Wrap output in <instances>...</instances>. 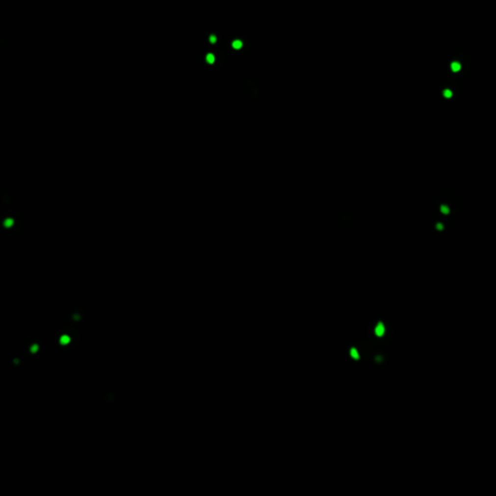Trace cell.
I'll return each instance as SVG.
<instances>
[{
  "instance_id": "cell-1",
  "label": "cell",
  "mask_w": 496,
  "mask_h": 496,
  "mask_svg": "<svg viewBox=\"0 0 496 496\" xmlns=\"http://www.w3.org/2000/svg\"><path fill=\"white\" fill-rule=\"evenodd\" d=\"M436 201L440 207V210L446 214L449 212L450 214H456L460 209L461 200L457 191L450 188H446L440 191Z\"/></svg>"
},
{
  "instance_id": "cell-2",
  "label": "cell",
  "mask_w": 496,
  "mask_h": 496,
  "mask_svg": "<svg viewBox=\"0 0 496 496\" xmlns=\"http://www.w3.org/2000/svg\"><path fill=\"white\" fill-rule=\"evenodd\" d=\"M56 336L58 338L57 346H60L59 348L63 351H66L67 342H69L68 351L75 350L79 344V333L73 326L67 325L58 329Z\"/></svg>"
},
{
  "instance_id": "cell-3",
  "label": "cell",
  "mask_w": 496,
  "mask_h": 496,
  "mask_svg": "<svg viewBox=\"0 0 496 496\" xmlns=\"http://www.w3.org/2000/svg\"><path fill=\"white\" fill-rule=\"evenodd\" d=\"M20 350L26 358H35L43 350L42 340L36 335H27L21 342Z\"/></svg>"
},
{
  "instance_id": "cell-4",
  "label": "cell",
  "mask_w": 496,
  "mask_h": 496,
  "mask_svg": "<svg viewBox=\"0 0 496 496\" xmlns=\"http://www.w3.org/2000/svg\"><path fill=\"white\" fill-rule=\"evenodd\" d=\"M85 310L82 306H74L72 309H70L68 313V322L70 326H77L82 324L85 318Z\"/></svg>"
},
{
  "instance_id": "cell-5",
  "label": "cell",
  "mask_w": 496,
  "mask_h": 496,
  "mask_svg": "<svg viewBox=\"0 0 496 496\" xmlns=\"http://www.w3.org/2000/svg\"><path fill=\"white\" fill-rule=\"evenodd\" d=\"M244 91L252 98H258L260 95V88L257 84V81L250 78L244 81Z\"/></svg>"
},
{
  "instance_id": "cell-6",
  "label": "cell",
  "mask_w": 496,
  "mask_h": 496,
  "mask_svg": "<svg viewBox=\"0 0 496 496\" xmlns=\"http://www.w3.org/2000/svg\"><path fill=\"white\" fill-rule=\"evenodd\" d=\"M26 364L25 358L21 355H16L11 359V365L14 368H21Z\"/></svg>"
},
{
  "instance_id": "cell-7",
  "label": "cell",
  "mask_w": 496,
  "mask_h": 496,
  "mask_svg": "<svg viewBox=\"0 0 496 496\" xmlns=\"http://www.w3.org/2000/svg\"><path fill=\"white\" fill-rule=\"evenodd\" d=\"M103 397H104V399H105V401H106L107 403L112 404V403H114V402H115V393H114L113 392H107L104 394V396H103Z\"/></svg>"
}]
</instances>
